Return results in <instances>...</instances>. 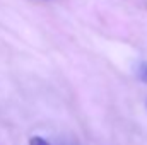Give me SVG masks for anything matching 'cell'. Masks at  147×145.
<instances>
[{"mask_svg": "<svg viewBox=\"0 0 147 145\" xmlns=\"http://www.w3.org/2000/svg\"><path fill=\"white\" fill-rule=\"evenodd\" d=\"M137 75H139V79H140L142 82H146L147 84V62H142V63L139 65V68H137Z\"/></svg>", "mask_w": 147, "mask_h": 145, "instance_id": "cell-1", "label": "cell"}, {"mask_svg": "<svg viewBox=\"0 0 147 145\" xmlns=\"http://www.w3.org/2000/svg\"><path fill=\"white\" fill-rule=\"evenodd\" d=\"M29 145H51V144L46 142L43 137H31L29 138Z\"/></svg>", "mask_w": 147, "mask_h": 145, "instance_id": "cell-2", "label": "cell"}]
</instances>
